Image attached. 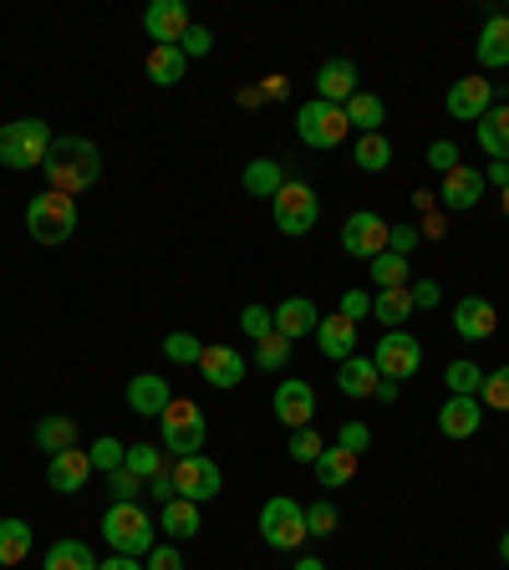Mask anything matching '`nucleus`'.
Wrapping results in <instances>:
<instances>
[{
	"label": "nucleus",
	"instance_id": "obj_1",
	"mask_svg": "<svg viewBox=\"0 0 509 570\" xmlns=\"http://www.w3.org/2000/svg\"><path fill=\"white\" fill-rule=\"evenodd\" d=\"M42 174H46V189L51 194L77 199V194L92 189L102 178V153L92 138H51V153H46Z\"/></svg>",
	"mask_w": 509,
	"mask_h": 570
},
{
	"label": "nucleus",
	"instance_id": "obj_2",
	"mask_svg": "<svg viewBox=\"0 0 509 570\" xmlns=\"http://www.w3.org/2000/svg\"><path fill=\"white\" fill-rule=\"evenodd\" d=\"M46 153H51V128L42 117H21V123L0 128V163L5 168H42Z\"/></svg>",
	"mask_w": 509,
	"mask_h": 570
},
{
	"label": "nucleus",
	"instance_id": "obj_3",
	"mask_svg": "<svg viewBox=\"0 0 509 570\" xmlns=\"http://www.w3.org/2000/svg\"><path fill=\"white\" fill-rule=\"evenodd\" d=\"M153 530H159V525H153L138 504H113V510L102 514V540L113 545L117 556H132V560L148 556V550L159 545V540H153Z\"/></svg>",
	"mask_w": 509,
	"mask_h": 570
},
{
	"label": "nucleus",
	"instance_id": "obj_4",
	"mask_svg": "<svg viewBox=\"0 0 509 570\" xmlns=\"http://www.w3.org/2000/svg\"><path fill=\"white\" fill-rule=\"evenodd\" d=\"M26 230L36 245H61V240H72L77 230V205L67 199V194H36L26 205Z\"/></svg>",
	"mask_w": 509,
	"mask_h": 570
},
{
	"label": "nucleus",
	"instance_id": "obj_5",
	"mask_svg": "<svg viewBox=\"0 0 509 570\" xmlns=\"http://www.w3.org/2000/svg\"><path fill=\"white\" fill-rule=\"evenodd\" d=\"M163 449L174 458H189L204 449V439H209V423H204L199 403H189V397H174L169 408H163Z\"/></svg>",
	"mask_w": 509,
	"mask_h": 570
},
{
	"label": "nucleus",
	"instance_id": "obj_6",
	"mask_svg": "<svg viewBox=\"0 0 509 570\" xmlns=\"http://www.w3.org/2000/svg\"><path fill=\"white\" fill-rule=\"evenodd\" d=\"M296 132H301L305 148H336L342 138L351 132L347 123V107H332V103H301L296 107Z\"/></svg>",
	"mask_w": 509,
	"mask_h": 570
},
{
	"label": "nucleus",
	"instance_id": "obj_7",
	"mask_svg": "<svg viewBox=\"0 0 509 570\" xmlns=\"http://www.w3.org/2000/svg\"><path fill=\"white\" fill-rule=\"evenodd\" d=\"M261 535H265V545H270V550H296V545L305 540V510L296 504V499H286V495L265 499Z\"/></svg>",
	"mask_w": 509,
	"mask_h": 570
},
{
	"label": "nucleus",
	"instance_id": "obj_8",
	"mask_svg": "<svg viewBox=\"0 0 509 570\" xmlns=\"http://www.w3.org/2000/svg\"><path fill=\"white\" fill-rule=\"evenodd\" d=\"M321 214V199L311 184H301V178H286V189L276 194V230L280 234H305L311 224H316Z\"/></svg>",
	"mask_w": 509,
	"mask_h": 570
},
{
	"label": "nucleus",
	"instance_id": "obj_9",
	"mask_svg": "<svg viewBox=\"0 0 509 570\" xmlns=\"http://www.w3.org/2000/svg\"><path fill=\"white\" fill-rule=\"evenodd\" d=\"M169 474H174L178 499H189V504H204V499H215L219 489H224V474H219V464H215V458H204V454L178 458Z\"/></svg>",
	"mask_w": 509,
	"mask_h": 570
},
{
	"label": "nucleus",
	"instance_id": "obj_10",
	"mask_svg": "<svg viewBox=\"0 0 509 570\" xmlns=\"http://www.w3.org/2000/svg\"><path fill=\"white\" fill-rule=\"evenodd\" d=\"M387 234H393V224L378 220L372 209H362V214H351V220L342 224V245H347V255H357V260H378L382 249H387Z\"/></svg>",
	"mask_w": 509,
	"mask_h": 570
},
{
	"label": "nucleus",
	"instance_id": "obj_11",
	"mask_svg": "<svg viewBox=\"0 0 509 570\" xmlns=\"http://www.w3.org/2000/svg\"><path fill=\"white\" fill-rule=\"evenodd\" d=\"M378 377H393V382H403V377H413L423 367V347H418V337H407V331H387V337L378 341Z\"/></svg>",
	"mask_w": 509,
	"mask_h": 570
},
{
	"label": "nucleus",
	"instance_id": "obj_12",
	"mask_svg": "<svg viewBox=\"0 0 509 570\" xmlns=\"http://www.w3.org/2000/svg\"><path fill=\"white\" fill-rule=\"evenodd\" d=\"M189 26L194 21H189V5L184 0H153L143 11V31L153 36V46H178Z\"/></svg>",
	"mask_w": 509,
	"mask_h": 570
},
{
	"label": "nucleus",
	"instance_id": "obj_13",
	"mask_svg": "<svg viewBox=\"0 0 509 570\" xmlns=\"http://www.w3.org/2000/svg\"><path fill=\"white\" fill-rule=\"evenodd\" d=\"M276 418L286 428H311V418H316V393H311V382L305 377H286L276 387Z\"/></svg>",
	"mask_w": 509,
	"mask_h": 570
},
{
	"label": "nucleus",
	"instance_id": "obj_14",
	"mask_svg": "<svg viewBox=\"0 0 509 570\" xmlns=\"http://www.w3.org/2000/svg\"><path fill=\"white\" fill-rule=\"evenodd\" d=\"M489 107H495V82H484V77H464L449 88V117L459 123H479Z\"/></svg>",
	"mask_w": 509,
	"mask_h": 570
},
{
	"label": "nucleus",
	"instance_id": "obj_15",
	"mask_svg": "<svg viewBox=\"0 0 509 570\" xmlns=\"http://www.w3.org/2000/svg\"><path fill=\"white\" fill-rule=\"evenodd\" d=\"M250 372L245 362V351H234V347H204L199 357V377L209 382V387H240Z\"/></svg>",
	"mask_w": 509,
	"mask_h": 570
},
{
	"label": "nucleus",
	"instance_id": "obj_16",
	"mask_svg": "<svg viewBox=\"0 0 509 570\" xmlns=\"http://www.w3.org/2000/svg\"><path fill=\"white\" fill-rule=\"evenodd\" d=\"M495 326H499V311L484 301V295H464L459 306H453V331L464 341H484V337H495Z\"/></svg>",
	"mask_w": 509,
	"mask_h": 570
},
{
	"label": "nucleus",
	"instance_id": "obj_17",
	"mask_svg": "<svg viewBox=\"0 0 509 570\" xmlns=\"http://www.w3.org/2000/svg\"><path fill=\"white\" fill-rule=\"evenodd\" d=\"M316 97L321 103H332V107H347L351 97H357V67H351L347 57L326 61V67L316 72Z\"/></svg>",
	"mask_w": 509,
	"mask_h": 570
},
{
	"label": "nucleus",
	"instance_id": "obj_18",
	"mask_svg": "<svg viewBox=\"0 0 509 570\" xmlns=\"http://www.w3.org/2000/svg\"><path fill=\"white\" fill-rule=\"evenodd\" d=\"M438 199H443V209H474L484 199V174H479V168H468V163H459V168L443 174Z\"/></svg>",
	"mask_w": 509,
	"mask_h": 570
},
{
	"label": "nucleus",
	"instance_id": "obj_19",
	"mask_svg": "<svg viewBox=\"0 0 509 570\" xmlns=\"http://www.w3.org/2000/svg\"><path fill=\"white\" fill-rule=\"evenodd\" d=\"M479 418H484L479 397H449L438 408V433L443 439H468V433H479Z\"/></svg>",
	"mask_w": 509,
	"mask_h": 570
},
{
	"label": "nucleus",
	"instance_id": "obj_20",
	"mask_svg": "<svg viewBox=\"0 0 509 570\" xmlns=\"http://www.w3.org/2000/svg\"><path fill=\"white\" fill-rule=\"evenodd\" d=\"M174 403V393H169V382L159 377V372H138V377L128 382V408L143 412V418H163V408Z\"/></svg>",
	"mask_w": 509,
	"mask_h": 570
},
{
	"label": "nucleus",
	"instance_id": "obj_21",
	"mask_svg": "<svg viewBox=\"0 0 509 570\" xmlns=\"http://www.w3.org/2000/svg\"><path fill=\"white\" fill-rule=\"evenodd\" d=\"M88 479H92L88 449H67V454H57V458H51V468H46V484H51L57 495H77Z\"/></svg>",
	"mask_w": 509,
	"mask_h": 570
},
{
	"label": "nucleus",
	"instance_id": "obj_22",
	"mask_svg": "<svg viewBox=\"0 0 509 570\" xmlns=\"http://www.w3.org/2000/svg\"><path fill=\"white\" fill-rule=\"evenodd\" d=\"M316 326H321V316H316V306L305 301V295H291V301H280L276 306V331L286 341H301V337H316Z\"/></svg>",
	"mask_w": 509,
	"mask_h": 570
},
{
	"label": "nucleus",
	"instance_id": "obj_23",
	"mask_svg": "<svg viewBox=\"0 0 509 570\" xmlns=\"http://www.w3.org/2000/svg\"><path fill=\"white\" fill-rule=\"evenodd\" d=\"M474 57H479L484 72H495V67H509V15H489V21H484Z\"/></svg>",
	"mask_w": 509,
	"mask_h": 570
},
{
	"label": "nucleus",
	"instance_id": "obj_24",
	"mask_svg": "<svg viewBox=\"0 0 509 570\" xmlns=\"http://www.w3.org/2000/svg\"><path fill=\"white\" fill-rule=\"evenodd\" d=\"M316 347H321V357H332V362H347L351 347H357V322H347V316H321Z\"/></svg>",
	"mask_w": 509,
	"mask_h": 570
},
{
	"label": "nucleus",
	"instance_id": "obj_25",
	"mask_svg": "<svg viewBox=\"0 0 509 570\" xmlns=\"http://www.w3.org/2000/svg\"><path fill=\"white\" fill-rule=\"evenodd\" d=\"M479 148L489 153V163H509V103L479 117Z\"/></svg>",
	"mask_w": 509,
	"mask_h": 570
},
{
	"label": "nucleus",
	"instance_id": "obj_26",
	"mask_svg": "<svg viewBox=\"0 0 509 570\" xmlns=\"http://www.w3.org/2000/svg\"><path fill=\"white\" fill-rule=\"evenodd\" d=\"M378 382L382 377H378V362H372V357H347V362L336 367V387L347 397H372Z\"/></svg>",
	"mask_w": 509,
	"mask_h": 570
},
{
	"label": "nucleus",
	"instance_id": "obj_27",
	"mask_svg": "<svg viewBox=\"0 0 509 570\" xmlns=\"http://www.w3.org/2000/svg\"><path fill=\"white\" fill-rule=\"evenodd\" d=\"M184 67H189V57H184L178 46H153V51H148V82H153V88L184 82Z\"/></svg>",
	"mask_w": 509,
	"mask_h": 570
},
{
	"label": "nucleus",
	"instance_id": "obj_28",
	"mask_svg": "<svg viewBox=\"0 0 509 570\" xmlns=\"http://www.w3.org/2000/svg\"><path fill=\"white\" fill-rule=\"evenodd\" d=\"M159 530H169V540H194L199 535V504L189 499H169L159 514Z\"/></svg>",
	"mask_w": 509,
	"mask_h": 570
},
{
	"label": "nucleus",
	"instance_id": "obj_29",
	"mask_svg": "<svg viewBox=\"0 0 509 570\" xmlns=\"http://www.w3.org/2000/svg\"><path fill=\"white\" fill-rule=\"evenodd\" d=\"M372 316H378L382 326H393V331H403V322L413 316V291H407V286H393V291H378V295H372Z\"/></svg>",
	"mask_w": 509,
	"mask_h": 570
},
{
	"label": "nucleus",
	"instance_id": "obj_30",
	"mask_svg": "<svg viewBox=\"0 0 509 570\" xmlns=\"http://www.w3.org/2000/svg\"><path fill=\"white\" fill-rule=\"evenodd\" d=\"M311 468H316L321 489H342V484H351V474H357V454H347V449H326Z\"/></svg>",
	"mask_w": 509,
	"mask_h": 570
},
{
	"label": "nucleus",
	"instance_id": "obj_31",
	"mask_svg": "<svg viewBox=\"0 0 509 570\" xmlns=\"http://www.w3.org/2000/svg\"><path fill=\"white\" fill-rule=\"evenodd\" d=\"M245 189H250V194H265V199H276V194L286 189V168H280L276 159L245 163Z\"/></svg>",
	"mask_w": 509,
	"mask_h": 570
},
{
	"label": "nucleus",
	"instance_id": "obj_32",
	"mask_svg": "<svg viewBox=\"0 0 509 570\" xmlns=\"http://www.w3.org/2000/svg\"><path fill=\"white\" fill-rule=\"evenodd\" d=\"M31 556V525L26 520H0V566H21Z\"/></svg>",
	"mask_w": 509,
	"mask_h": 570
},
{
	"label": "nucleus",
	"instance_id": "obj_33",
	"mask_svg": "<svg viewBox=\"0 0 509 570\" xmlns=\"http://www.w3.org/2000/svg\"><path fill=\"white\" fill-rule=\"evenodd\" d=\"M36 443H42L51 458L67 454V449H77V423L72 418H42V423H36Z\"/></svg>",
	"mask_w": 509,
	"mask_h": 570
},
{
	"label": "nucleus",
	"instance_id": "obj_34",
	"mask_svg": "<svg viewBox=\"0 0 509 570\" xmlns=\"http://www.w3.org/2000/svg\"><path fill=\"white\" fill-rule=\"evenodd\" d=\"M42 570H97V560H92V550L82 540H57L51 550H46Z\"/></svg>",
	"mask_w": 509,
	"mask_h": 570
},
{
	"label": "nucleus",
	"instance_id": "obj_35",
	"mask_svg": "<svg viewBox=\"0 0 509 570\" xmlns=\"http://www.w3.org/2000/svg\"><path fill=\"white\" fill-rule=\"evenodd\" d=\"M382 117H387V107H382V97H372V92L357 88V97L347 103V123L362 132H382Z\"/></svg>",
	"mask_w": 509,
	"mask_h": 570
},
{
	"label": "nucleus",
	"instance_id": "obj_36",
	"mask_svg": "<svg viewBox=\"0 0 509 570\" xmlns=\"http://www.w3.org/2000/svg\"><path fill=\"white\" fill-rule=\"evenodd\" d=\"M387 163H393V143H387L382 132H362V138H357V168H362V174H382Z\"/></svg>",
	"mask_w": 509,
	"mask_h": 570
},
{
	"label": "nucleus",
	"instance_id": "obj_37",
	"mask_svg": "<svg viewBox=\"0 0 509 570\" xmlns=\"http://www.w3.org/2000/svg\"><path fill=\"white\" fill-rule=\"evenodd\" d=\"M372 265V286H382V291H393V286H407V260L403 255H393V249H382Z\"/></svg>",
	"mask_w": 509,
	"mask_h": 570
},
{
	"label": "nucleus",
	"instance_id": "obj_38",
	"mask_svg": "<svg viewBox=\"0 0 509 570\" xmlns=\"http://www.w3.org/2000/svg\"><path fill=\"white\" fill-rule=\"evenodd\" d=\"M123 464H128L132 474H138V479L148 484V479H153V474H163V468H169V458H163V449H153V443H132Z\"/></svg>",
	"mask_w": 509,
	"mask_h": 570
},
{
	"label": "nucleus",
	"instance_id": "obj_39",
	"mask_svg": "<svg viewBox=\"0 0 509 570\" xmlns=\"http://www.w3.org/2000/svg\"><path fill=\"white\" fill-rule=\"evenodd\" d=\"M255 367H265V372H280V367H291V341L280 337V331L261 337V341H255Z\"/></svg>",
	"mask_w": 509,
	"mask_h": 570
},
{
	"label": "nucleus",
	"instance_id": "obj_40",
	"mask_svg": "<svg viewBox=\"0 0 509 570\" xmlns=\"http://www.w3.org/2000/svg\"><path fill=\"white\" fill-rule=\"evenodd\" d=\"M443 382H449V397H474L484 387V372L474 362H449Z\"/></svg>",
	"mask_w": 509,
	"mask_h": 570
},
{
	"label": "nucleus",
	"instance_id": "obj_41",
	"mask_svg": "<svg viewBox=\"0 0 509 570\" xmlns=\"http://www.w3.org/2000/svg\"><path fill=\"white\" fill-rule=\"evenodd\" d=\"M143 489H148V484L138 479L128 464L107 474V495H113V504H138V495H143Z\"/></svg>",
	"mask_w": 509,
	"mask_h": 570
},
{
	"label": "nucleus",
	"instance_id": "obj_42",
	"mask_svg": "<svg viewBox=\"0 0 509 570\" xmlns=\"http://www.w3.org/2000/svg\"><path fill=\"white\" fill-rule=\"evenodd\" d=\"M163 357H169V362H178V367H199L204 341L189 337V331H174V337H163Z\"/></svg>",
	"mask_w": 509,
	"mask_h": 570
},
{
	"label": "nucleus",
	"instance_id": "obj_43",
	"mask_svg": "<svg viewBox=\"0 0 509 570\" xmlns=\"http://www.w3.org/2000/svg\"><path fill=\"white\" fill-rule=\"evenodd\" d=\"M305 535H316V540H332V535H336V504H332V499L305 504Z\"/></svg>",
	"mask_w": 509,
	"mask_h": 570
},
{
	"label": "nucleus",
	"instance_id": "obj_44",
	"mask_svg": "<svg viewBox=\"0 0 509 570\" xmlns=\"http://www.w3.org/2000/svg\"><path fill=\"white\" fill-rule=\"evenodd\" d=\"M479 397H484V408L509 412V367H495V372H484Z\"/></svg>",
	"mask_w": 509,
	"mask_h": 570
},
{
	"label": "nucleus",
	"instance_id": "obj_45",
	"mask_svg": "<svg viewBox=\"0 0 509 570\" xmlns=\"http://www.w3.org/2000/svg\"><path fill=\"white\" fill-rule=\"evenodd\" d=\"M321 454H326V443H321L316 428H296L291 433V458L296 464H316Z\"/></svg>",
	"mask_w": 509,
	"mask_h": 570
},
{
	"label": "nucleus",
	"instance_id": "obj_46",
	"mask_svg": "<svg viewBox=\"0 0 509 570\" xmlns=\"http://www.w3.org/2000/svg\"><path fill=\"white\" fill-rule=\"evenodd\" d=\"M240 331H245V337H270V331H276V311H265V306H245L240 311Z\"/></svg>",
	"mask_w": 509,
	"mask_h": 570
},
{
	"label": "nucleus",
	"instance_id": "obj_47",
	"mask_svg": "<svg viewBox=\"0 0 509 570\" xmlns=\"http://www.w3.org/2000/svg\"><path fill=\"white\" fill-rule=\"evenodd\" d=\"M88 458H92V468H107V474H113V468H123V458H128V449H123V443L117 439H97L88 449Z\"/></svg>",
	"mask_w": 509,
	"mask_h": 570
},
{
	"label": "nucleus",
	"instance_id": "obj_48",
	"mask_svg": "<svg viewBox=\"0 0 509 570\" xmlns=\"http://www.w3.org/2000/svg\"><path fill=\"white\" fill-rule=\"evenodd\" d=\"M178 51H184V57H209V51H215V31L189 26L184 31V42H178Z\"/></svg>",
	"mask_w": 509,
	"mask_h": 570
},
{
	"label": "nucleus",
	"instance_id": "obj_49",
	"mask_svg": "<svg viewBox=\"0 0 509 570\" xmlns=\"http://www.w3.org/2000/svg\"><path fill=\"white\" fill-rule=\"evenodd\" d=\"M367 443H372V428L367 423H347L342 433H336V449H347V454H357V458H362Z\"/></svg>",
	"mask_w": 509,
	"mask_h": 570
},
{
	"label": "nucleus",
	"instance_id": "obj_50",
	"mask_svg": "<svg viewBox=\"0 0 509 570\" xmlns=\"http://www.w3.org/2000/svg\"><path fill=\"white\" fill-rule=\"evenodd\" d=\"M387 249L407 260V255L418 249V224H393V234H387Z\"/></svg>",
	"mask_w": 509,
	"mask_h": 570
},
{
	"label": "nucleus",
	"instance_id": "obj_51",
	"mask_svg": "<svg viewBox=\"0 0 509 570\" xmlns=\"http://www.w3.org/2000/svg\"><path fill=\"white\" fill-rule=\"evenodd\" d=\"M342 316H347V322L372 316V295H367V291H347V295H342Z\"/></svg>",
	"mask_w": 509,
	"mask_h": 570
},
{
	"label": "nucleus",
	"instance_id": "obj_52",
	"mask_svg": "<svg viewBox=\"0 0 509 570\" xmlns=\"http://www.w3.org/2000/svg\"><path fill=\"white\" fill-rule=\"evenodd\" d=\"M428 163H433L438 174H449V168H459V148H453V143H443V138H438V143L428 148Z\"/></svg>",
	"mask_w": 509,
	"mask_h": 570
},
{
	"label": "nucleus",
	"instance_id": "obj_53",
	"mask_svg": "<svg viewBox=\"0 0 509 570\" xmlns=\"http://www.w3.org/2000/svg\"><path fill=\"white\" fill-rule=\"evenodd\" d=\"M148 570H184V560H178L174 545H153L148 550Z\"/></svg>",
	"mask_w": 509,
	"mask_h": 570
},
{
	"label": "nucleus",
	"instance_id": "obj_54",
	"mask_svg": "<svg viewBox=\"0 0 509 570\" xmlns=\"http://www.w3.org/2000/svg\"><path fill=\"white\" fill-rule=\"evenodd\" d=\"M407 291H413V306H438V301H443V291H438V280H418V286H407Z\"/></svg>",
	"mask_w": 509,
	"mask_h": 570
},
{
	"label": "nucleus",
	"instance_id": "obj_55",
	"mask_svg": "<svg viewBox=\"0 0 509 570\" xmlns=\"http://www.w3.org/2000/svg\"><path fill=\"white\" fill-rule=\"evenodd\" d=\"M148 495L159 499V504H169V499H178V489H174V474H169V468H163V474H153V479H148Z\"/></svg>",
	"mask_w": 509,
	"mask_h": 570
},
{
	"label": "nucleus",
	"instance_id": "obj_56",
	"mask_svg": "<svg viewBox=\"0 0 509 570\" xmlns=\"http://www.w3.org/2000/svg\"><path fill=\"white\" fill-rule=\"evenodd\" d=\"M484 184H499V194H505V189H509V163H489Z\"/></svg>",
	"mask_w": 509,
	"mask_h": 570
},
{
	"label": "nucleus",
	"instance_id": "obj_57",
	"mask_svg": "<svg viewBox=\"0 0 509 570\" xmlns=\"http://www.w3.org/2000/svg\"><path fill=\"white\" fill-rule=\"evenodd\" d=\"M97 570H148V566H138L132 556H113V560H102Z\"/></svg>",
	"mask_w": 509,
	"mask_h": 570
},
{
	"label": "nucleus",
	"instance_id": "obj_58",
	"mask_svg": "<svg viewBox=\"0 0 509 570\" xmlns=\"http://www.w3.org/2000/svg\"><path fill=\"white\" fill-rule=\"evenodd\" d=\"M372 397H382V403H393V397H397V382H393V377H382V382H378V393H372Z\"/></svg>",
	"mask_w": 509,
	"mask_h": 570
},
{
	"label": "nucleus",
	"instance_id": "obj_59",
	"mask_svg": "<svg viewBox=\"0 0 509 570\" xmlns=\"http://www.w3.org/2000/svg\"><path fill=\"white\" fill-rule=\"evenodd\" d=\"M265 97H286V77H265Z\"/></svg>",
	"mask_w": 509,
	"mask_h": 570
},
{
	"label": "nucleus",
	"instance_id": "obj_60",
	"mask_svg": "<svg viewBox=\"0 0 509 570\" xmlns=\"http://www.w3.org/2000/svg\"><path fill=\"white\" fill-rule=\"evenodd\" d=\"M296 570H326V560H316V556H301V560H296Z\"/></svg>",
	"mask_w": 509,
	"mask_h": 570
},
{
	"label": "nucleus",
	"instance_id": "obj_61",
	"mask_svg": "<svg viewBox=\"0 0 509 570\" xmlns=\"http://www.w3.org/2000/svg\"><path fill=\"white\" fill-rule=\"evenodd\" d=\"M499 560H505V566H509V530H505V535H499Z\"/></svg>",
	"mask_w": 509,
	"mask_h": 570
},
{
	"label": "nucleus",
	"instance_id": "obj_62",
	"mask_svg": "<svg viewBox=\"0 0 509 570\" xmlns=\"http://www.w3.org/2000/svg\"><path fill=\"white\" fill-rule=\"evenodd\" d=\"M499 205H505V220H509V189H505V194H499Z\"/></svg>",
	"mask_w": 509,
	"mask_h": 570
}]
</instances>
